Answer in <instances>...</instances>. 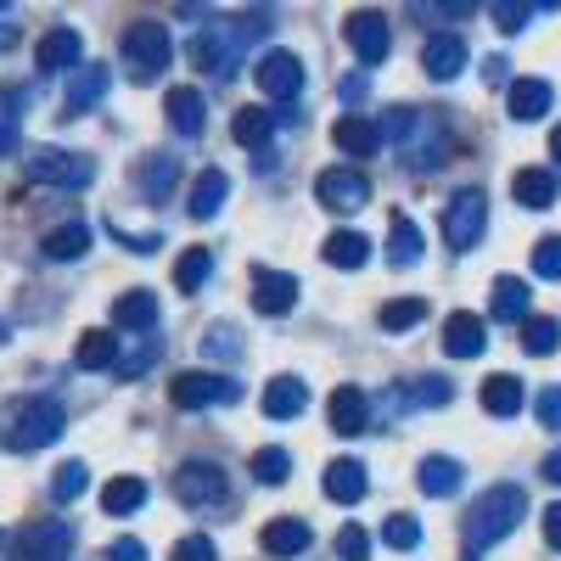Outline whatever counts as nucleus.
I'll return each mask as SVG.
<instances>
[{
  "label": "nucleus",
  "mask_w": 561,
  "mask_h": 561,
  "mask_svg": "<svg viewBox=\"0 0 561 561\" xmlns=\"http://www.w3.org/2000/svg\"><path fill=\"white\" fill-rule=\"evenodd\" d=\"M377 135L393 140L415 174H433L449 158V124H444L438 107H388L382 124H377Z\"/></svg>",
  "instance_id": "1"
},
{
  "label": "nucleus",
  "mask_w": 561,
  "mask_h": 561,
  "mask_svg": "<svg viewBox=\"0 0 561 561\" xmlns=\"http://www.w3.org/2000/svg\"><path fill=\"white\" fill-rule=\"evenodd\" d=\"M523 511H528V494H523L517 483H494L489 494H478V500H472V511H466V528H460L466 550L483 556V550H489V545H500L505 534H517Z\"/></svg>",
  "instance_id": "2"
},
{
  "label": "nucleus",
  "mask_w": 561,
  "mask_h": 561,
  "mask_svg": "<svg viewBox=\"0 0 561 561\" xmlns=\"http://www.w3.org/2000/svg\"><path fill=\"white\" fill-rule=\"evenodd\" d=\"M62 427H68L62 404H57L51 393H39V399L18 404L12 427H7V444H12L18 455H34V449H45V444H57V438H62Z\"/></svg>",
  "instance_id": "3"
},
{
  "label": "nucleus",
  "mask_w": 561,
  "mask_h": 561,
  "mask_svg": "<svg viewBox=\"0 0 561 561\" xmlns=\"http://www.w3.org/2000/svg\"><path fill=\"white\" fill-rule=\"evenodd\" d=\"M169 57H174V45H169V28H163V23L140 18V23L124 34V68H129V79H135V84L163 79Z\"/></svg>",
  "instance_id": "4"
},
{
  "label": "nucleus",
  "mask_w": 561,
  "mask_h": 561,
  "mask_svg": "<svg viewBox=\"0 0 561 561\" xmlns=\"http://www.w3.org/2000/svg\"><path fill=\"white\" fill-rule=\"evenodd\" d=\"M483 230H489V197L478 192V185L472 192H455L449 208H444V242L455 253H472L483 242Z\"/></svg>",
  "instance_id": "5"
},
{
  "label": "nucleus",
  "mask_w": 561,
  "mask_h": 561,
  "mask_svg": "<svg viewBox=\"0 0 561 561\" xmlns=\"http://www.w3.org/2000/svg\"><path fill=\"white\" fill-rule=\"evenodd\" d=\"M68 550H73V528L57 517L28 523L7 539V561H68Z\"/></svg>",
  "instance_id": "6"
},
{
  "label": "nucleus",
  "mask_w": 561,
  "mask_h": 561,
  "mask_svg": "<svg viewBox=\"0 0 561 561\" xmlns=\"http://www.w3.org/2000/svg\"><path fill=\"white\" fill-rule=\"evenodd\" d=\"M174 494H180V505L214 511V505L230 500V478H225V466H214V460H185L174 472Z\"/></svg>",
  "instance_id": "7"
},
{
  "label": "nucleus",
  "mask_w": 561,
  "mask_h": 561,
  "mask_svg": "<svg viewBox=\"0 0 561 561\" xmlns=\"http://www.w3.org/2000/svg\"><path fill=\"white\" fill-rule=\"evenodd\" d=\"M169 399L180 410H214V404H237L242 399V382L219 377V370H185V377L169 388Z\"/></svg>",
  "instance_id": "8"
},
{
  "label": "nucleus",
  "mask_w": 561,
  "mask_h": 561,
  "mask_svg": "<svg viewBox=\"0 0 561 561\" xmlns=\"http://www.w3.org/2000/svg\"><path fill=\"white\" fill-rule=\"evenodd\" d=\"M28 174L45 180V185H68V192H79V185L96 180V158H79V152H62V147H39L28 158Z\"/></svg>",
  "instance_id": "9"
},
{
  "label": "nucleus",
  "mask_w": 561,
  "mask_h": 561,
  "mask_svg": "<svg viewBox=\"0 0 561 561\" xmlns=\"http://www.w3.org/2000/svg\"><path fill=\"white\" fill-rule=\"evenodd\" d=\"M314 197H320V208H332V214H359L370 203V180L359 169H325L314 180Z\"/></svg>",
  "instance_id": "10"
},
{
  "label": "nucleus",
  "mask_w": 561,
  "mask_h": 561,
  "mask_svg": "<svg viewBox=\"0 0 561 561\" xmlns=\"http://www.w3.org/2000/svg\"><path fill=\"white\" fill-rule=\"evenodd\" d=\"M253 79H259V90H264L270 102H293L298 90H304V62L293 51H259Z\"/></svg>",
  "instance_id": "11"
},
{
  "label": "nucleus",
  "mask_w": 561,
  "mask_h": 561,
  "mask_svg": "<svg viewBox=\"0 0 561 561\" xmlns=\"http://www.w3.org/2000/svg\"><path fill=\"white\" fill-rule=\"evenodd\" d=\"M325 421H332V433L359 438V433L370 427V399H365V388H354V382L332 388V399H325Z\"/></svg>",
  "instance_id": "12"
},
{
  "label": "nucleus",
  "mask_w": 561,
  "mask_h": 561,
  "mask_svg": "<svg viewBox=\"0 0 561 561\" xmlns=\"http://www.w3.org/2000/svg\"><path fill=\"white\" fill-rule=\"evenodd\" d=\"M348 45H354V57L365 62V68H377L382 57H388V18L382 12H354L348 18Z\"/></svg>",
  "instance_id": "13"
},
{
  "label": "nucleus",
  "mask_w": 561,
  "mask_h": 561,
  "mask_svg": "<svg viewBox=\"0 0 561 561\" xmlns=\"http://www.w3.org/2000/svg\"><path fill=\"white\" fill-rule=\"evenodd\" d=\"M298 304V275L287 270H253V309L259 314H293Z\"/></svg>",
  "instance_id": "14"
},
{
  "label": "nucleus",
  "mask_w": 561,
  "mask_h": 561,
  "mask_svg": "<svg viewBox=\"0 0 561 561\" xmlns=\"http://www.w3.org/2000/svg\"><path fill=\"white\" fill-rule=\"evenodd\" d=\"M107 84H113V73H107L102 62H96V68H84V62H79V68L68 73V96H62V113H68V118L90 113V107H96V102L107 96Z\"/></svg>",
  "instance_id": "15"
},
{
  "label": "nucleus",
  "mask_w": 561,
  "mask_h": 561,
  "mask_svg": "<svg viewBox=\"0 0 561 561\" xmlns=\"http://www.w3.org/2000/svg\"><path fill=\"white\" fill-rule=\"evenodd\" d=\"M84 62V39H79V28H51L39 39V68L45 73H73Z\"/></svg>",
  "instance_id": "16"
},
{
  "label": "nucleus",
  "mask_w": 561,
  "mask_h": 561,
  "mask_svg": "<svg viewBox=\"0 0 561 561\" xmlns=\"http://www.w3.org/2000/svg\"><path fill=\"white\" fill-rule=\"evenodd\" d=\"M163 113H169V129H180V135H203V124H208L203 90H192V84H174L163 96Z\"/></svg>",
  "instance_id": "17"
},
{
  "label": "nucleus",
  "mask_w": 561,
  "mask_h": 561,
  "mask_svg": "<svg viewBox=\"0 0 561 561\" xmlns=\"http://www.w3.org/2000/svg\"><path fill=\"white\" fill-rule=\"evenodd\" d=\"M483 348H489V337H483V320H478V314L460 309V314L444 320V354H449V359H478Z\"/></svg>",
  "instance_id": "18"
},
{
  "label": "nucleus",
  "mask_w": 561,
  "mask_h": 561,
  "mask_svg": "<svg viewBox=\"0 0 561 561\" xmlns=\"http://www.w3.org/2000/svg\"><path fill=\"white\" fill-rule=\"evenodd\" d=\"M421 68H427L438 84L455 79V73L466 68V39H460V34H433L427 45H421Z\"/></svg>",
  "instance_id": "19"
},
{
  "label": "nucleus",
  "mask_w": 561,
  "mask_h": 561,
  "mask_svg": "<svg viewBox=\"0 0 561 561\" xmlns=\"http://www.w3.org/2000/svg\"><path fill=\"white\" fill-rule=\"evenodd\" d=\"M365 489H370V478H365V460H332L325 466V500H337V505H354V500H365Z\"/></svg>",
  "instance_id": "20"
},
{
  "label": "nucleus",
  "mask_w": 561,
  "mask_h": 561,
  "mask_svg": "<svg viewBox=\"0 0 561 561\" xmlns=\"http://www.w3.org/2000/svg\"><path fill=\"white\" fill-rule=\"evenodd\" d=\"M449 399H455V388L444 377H415L410 388H393L388 393V410H438Z\"/></svg>",
  "instance_id": "21"
},
{
  "label": "nucleus",
  "mask_w": 561,
  "mask_h": 561,
  "mask_svg": "<svg viewBox=\"0 0 561 561\" xmlns=\"http://www.w3.org/2000/svg\"><path fill=\"white\" fill-rule=\"evenodd\" d=\"M332 140H337V152H348V158H370V152L382 147L377 124H370V118H359V113H343V118L332 124Z\"/></svg>",
  "instance_id": "22"
},
{
  "label": "nucleus",
  "mask_w": 561,
  "mask_h": 561,
  "mask_svg": "<svg viewBox=\"0 0 561 561\" xmlns=\"http://www.w3.org/2000/svg\"><path fill=\"white\" fill-rule=\"evenodd\" d=\"M174 180H180V163H174V158H163V152L140 158V169H135V185H140V197H147V203H169Z\"/></svg>",
  "instance_id": "23"
},
{
  "label": "nucleus",
  "mask_w": 561,
  "mask_h": 561,
  "mask_svg": "<svg viewBox=\"0 0 561 561\" xmlns=\"http://www.w3.org/2000/svg\"><path fill=\"white\" fill-rule=\"evenodd\" d=\"M309 410V388L298 382V377H275L270 388H264V415L270 421H293V415H304Z\"/></svg>",
  "instance_id": "24"
},
{
  "label": "nucleus",
  "mask_w": 561,
  "mask_h": 561,
  "mask_svg": "<svg viewBox=\"0 0 561 561\" xmlns=\"http://www.w3.org/2000/svg\"><path fill=\"white\" fill-rule=\"evenodd\" d=\"M309 545H314V534H309V523H298V517H275V523L264 528V550H270L275 561L304 556Z\"/></svg>",
  "instance_id": "25"
},
{
  "label": "nucleus",
  "mask_w": 561,
  "mask_h": 561,
  "mask_svg": "<svg viewBox=\"0 0 561 561\" xmlns=\"http://www.w3.org/2000/svg\"><path fill=\"white\" fill-rule=\"evenodd\" d=\"M73 365L79 370H113L118 365V337L107 332V325H90V332L79 337V348H73Z\"/></svg>",
  "instance_id": "26"
},
{
  "label": "nucleus",
  "mask_w": 561,
  "mask_h": 561,
  "mask_svg": "<svg viewBox=\"0 0 561 561\" xmlns=\"http://www.w3.org/2000/svg\"><path fill=\"white\" fill-rule=\"evenodd\" d=\"M550 102H556V90H550L545 79H517V84H511V118H517V124L545 118Z\"/></svg>",
  "instance_id": "27"
},
{
  "label": "nucleus",
  "mask_w": 561,
  "mask_h": 561,
  "mask_svg": "<svg viewBox=\"0 0 561 561\" xmlns=\"http://www.w3.org/2000/svg\"><path fill=\"white\" fill-rule=\"evenodd\" d=\"M460 460H449V455H427L421 460V472H415V483H421V494H433V500H449L455 489H460Z\"/></svg>",
  "instance_id": "28"
},
{
  "label": "nucleus",
  "mask_w": 561,
  "mask_h": 561,
  "mask_svg": "<svg viewBox=\"0 0 561 561\" xmlns=\"http://www.w3.org/2000/svg\"><path fill=\"white\" fill-rule=\"evenodd\" d=\"M528 280H517V275H500L494 280V293H489V314L494 320H528Z\"/></svg>",
  "instance_id": "29"
},
{
  "label": "nucleus",
  "mask_w": 561,
  "mask_h": 561,
  "mask_svg": "<svg viewBox=\"0 0 561 561\" xmlns=\"http://www.w3.org/2000/svg\"><path fill=\"white\" fill-rule=\"evenodd\" d=\"M225 197H230V180L219 169H203L197 185H192V197H185V208H192V219H214L225 208Z\"/></svg>",
  "instance_id": "30"
},
{
  "label": "nucleus",
  "mask_w": 561,
  "mask_h": 561,
  "mask_svg": "<svg viewBox=\"0 0 561 561\" xmlns=\"http://www.w3.org/2000/svg\"><path fill=\"white\" fill-rule=\"evenodd\" d=\"M511 197L523 208H550L556 203V174L550 169H517L511 174Z\"/></svg>",
  "instance_id": "31"
},
{
  "label": "nucleus",
  "mask_w": 561,
  "mask_h": 561,
  "mask_svg": "<svg viewBox=\"0 0 561 561\" xmlns=\"http://www.w3.org/2000/svg\"><path fill=\"white\" fill-rule=\"evenodd\" d=\"M147 478H113L107 489H102V511L107 517H135L140 505H147Z\"/></svg>",
  "instance_id": "32"
},
{
  "label": "nucleus",
  "mask_w": 561,
  "mask_h": 561,
  "mask_svg": "<svg viewBox=\"0 0 561 561\" xmlns=\"http://www.w3.org/2000/svg\"><path fill=\"white\" fill-rule=\"evenodd\" d=\"M230 135H237V147L259 152L264 140L275 135V113H270V107H237V118H230Z\"/></svg>",
  "instance_id": "33"
},
{
  "label": "nucleus",
  "mask_w": 561,
  "mask_h": 561,
  "mask_svg": "<svg viewBox=\"0 0 561 561\" xmlns=\"http://www.w3.org/2000/svg\"><path fill=\"white\" fill-rule=\"evenodd\" d=\"M113 325H124V332H152L158 325V298L152 293H124L113 304Z\"/></svg>",
  "instance_id": "34"
},
{
  "label": "nucleus",
  "mask_w": 561,
  "mask_h": 561,
  "mask_svg": "<svg viewBox=\"0 0 561 561\" xmlns=\"http://www.w3.org/2000/svg\"><path fill=\"white\" fill-rule=\"evenodd\" d=\"M84 248H90V225H79V219H73V225H57L51 237L39 242V253H45V259H57V264L84 259Z\"/></svg>",
  "instance_id": "35"
},
{
  "label": "nucleus",
  "mask_w": 561,
  "mask_h": 561,
  "mask_svg": "<svg viewBox=\"0 0 561 561\" xmlns=\"http://www.w3.org/2000/svg\"><path fill=\"white\" fill-rule=\"evenodd\" d=\"M320 253H325V264H337V270H359L370 259V242L359 237V230H332V237L320 242Z\"/></svg>",
  "instance_id": "36"
},
{
  "label": "nucleus",
  "mask_w": 561,
  "mask_h": 561,
  "mask_svg": "<svg viewBox=\"0 0 561 561\" xmlns=\"http://www.w3.org/2000/svg\"><path fill=\"white\" fill-rule=\"evenodd\" d=\"M483 410L500 415V421H511V415L523 410V382L505 377V370H500V377H489V382H483Z\"/></svg>",
  "instance_id": "37"
},
{
  "label": "nucleus",
  "mask_w": 561,
  "mask_h": 561,
  "mask_svg": "<svg viewBox=\"0 0 561 561\" xmlns=\"http://www.w3.org/2000/svg\"><path fill=\"white\" fill-rule=\"evenodd\" d=\"M421 259V230H415V219H393V230H388V264L393 270H410Z\"/></svg>",
  "instance_id": "38"
},
{
  "label": "nucleus",
  "mask_w": 561,
  "mask_h": 561,
  "mask_svg": "<svg viewBox=\"0 0 561 561\" xmlns=\"http://www.w3.org/2000/svg\"><path fill=\"white\" fill-rule=\"evenodd\" d=\"M23 90H0V158L18 152V135H23Z\"/></svg>",
  "instance_id": "39"
},
{
  "label": "nucleus",
  "mask_w": 561,
  "mask_h": 561,
  "mask_svg": "<svg viewBox=\"0 0 561 561\" xmlns=\"http://www.w3.org/2000/svg\"><path fill=\"white\" fill-rule=\"evenodd\" d=\"M208 275H214V253H208V248H185V253H180V264H174L180 293H197Z\"/></svg>",
  "instance_id": "40"
},
{
  "label": "nucleus",
  "mask_w": 561,
  "mask_h": 561,
  "mask_svg": "<svg viewBox=\"0 0 561 561\" xmlns=\"http://www.w3.org/2000/svg\"><path fill=\"white\" fill-rule=\"evenodd\" d=\"M523 348H528L534 359L556 354V348H561V320H550V314H539V320H523Z\"/></svg>",
  "instance_id": "41"
},
{
  "label": "nucleus",
  "mask_w": 561,
  "mask_h": 561,
  "mask_svg": "<svg viewBox=\"0 0 561 561\" xmlns=\"http://www.w3.org/2000/svg\"><path fill=\"white\" fill-rule=\"evenodd\" d=\"M421 320H427V304H421V298L382 304V332H410V325H421Z\"/></svg>",
  "instance_id": "42"
},
{
  "label": "nucleus",
  "mask_w": 561,
  "mask_h": 561,
  "mask_svg": "<svg viewBox=\"0 0 561 561\" xmlns=\"http://www.w3.org/2000/svg\"><path fill=\"white\" fill-rule=\"evenodd\" d=\"M84 489H90V466H84V460H68V466H57V483H51V500H57V505L79 500Z\"/></svg>",
  "instance_id": "43"
},
{
  "label": "nucleus",
  "mask_w": 561,
  "mask_h": 561,
  "mask_svg": "<svg viewBox=\"0 0 561 561\" xmlns=\"http://www.w3.org/2000/svg\"><path fill=\"white\" fill-rule=\"evenodd\" d=\"M253 478L259 483H287L293 478V455L287 449H259L253 455Z\"/></svg>",
  "instance_id": "44"
},
{
  "label": "nucleus",
  "mask_w": 561,
  "mask_h": 561,
  "mask_svg": "<svg viewBox=\"0 0 561 561\" xmlns=\"http://www.w3.org/2000/svg\"><path fill=\"white\" fill-rule=\"evenodd\" d=\"M203 348H208V359H237L242 354V332L237 325H214V332L203 337Z\"/></svg>",
  "instance_id": "45"
},
{
  "label": "nucleus",
  "mask_w": 561,
  "mask_h": 561,
  "mask_svg": "<svg viewBox=\"0 0 561 561\" xmlns=\"http://www.w3.org/2000/svg\"><path fill=\"white\" fill-rule=\"evenodd\" d=\"M382 539H388L393 550H415V545H421V523H415V517H388Z\"/></svg>",
  "instance_id": "46"
},
{
  "label": "nucleus",
  "mask_w": 561,
  "mask_h": 561,
  "mask_svg": "<svg viewBox=\"0 0 561 561\" xmlns=\"http://www.w3.org/2000/svg\"><path fill=\"white\" fill-rule=\"evenodd\" d=\"M534 275L561 280V237H545V242L534 248Z\"/></svg>",
  "instance_id": "47"
},
{
  "label": "nucleus",
  "mask_w": 561,
  "mask_h": 561,
  "mask_svg": "<svg viewBox=\"0 0 561 561\" xmlns=\"http://www.w3.org/2000/svg\"><path fill=\"white\" fill-rule=\"evenodd\" d=\"M337 556H343V561H365V556H370V534H365L359 523H348V528L337 534Z\"/></svg>",
  "instance_id": "48"
},
{
  "label": "nucleus",
  "mask_w": 561,
  "mask_h": 561,
  "mask_svg": "<svg viewBox=\"0 0 561 561\" xmlns=\"http://www.w3.org/2000/svg\"><path fill=\"white\" fill-rule=\"evenodd\" d=\"M534 12H550V7H511V0H500V7H494V23H500L505 34H517V28H528Z\"/></svg>",
  "instance_id": "49"
},
{
  "label": "nucleus",
  "mask_w": 561,
  "mask_h": 561,
  "mask_svg": "<svg viewBox=\"0 0 561 561\" xmlns=\"http://www.w3.org/2000/svg\"><path fill=\"white\" fill-rule=\"evenodd\" d=\"M174 561H219V550H214L208 534H192V539H180V545H174Z\"/></svg>",
  "instance_id": "50"
},
{
  "label": "nucleus",
  "mask_w": 561,
  "mask_h": 561,
  "mask_svg": "<svg viewBox=\"0 0 561 561\" xmlns=\"http://www.w3.org/2000/svg\"><path fill=\"white\" fill-rule=\"evenodd\" d=\"M534 415H539V427L561 433V388H545V393H539V404H534Z\"/></svg>",
  "instance_id": "51"
},
{
  "label": "nucleus",
  "mask_w": 561,
  "mask_h": 561,
  "mask_svg": "<svg viewBox=\"0 0 561 561\" xmlns=\"http://www.w3.org/2000/svg\"><path fill=\"white\" fill-rule=\"evenodd\" d=\"M147 365H158V343H140V348H135L129 359H118L113 370H118V377H140Z\"/></svg>",
  "instance_id": "52"
},
{
  "label": "nucleus",
  "mask_w": 561,
  "mask_h": 561,
  "mask_svg": "<svg viewBox=\"0 0 561 561\" xmlns=\"http://www.w3.org/2000/svg\"><path fill=\"white\" fill-rule=\"evenodd\" d=\"M107 561H152V556H147V545H140V539H113L107 545Z\"/></svg>",
  "instance_id": "53"
},
{
  "label": "nucleus",
  "mask_w": 561,
  "mask_h": 561,
  "mask_svg": "<svg viewBox=\"0 0 561 561\" xmlns=\"http://www.w3.org/2000/svg\"><path fill=\"white\" fill-rule=\"evenodd\" d=\"M545 539H550V550H561V500L545 511Z\"/></svg>",
  "instance_id": "54"
},
{
  "label": "nucleus",
  "mask_w": 561,
  "mask_h": 561,
  "mask_svg": "<svg viewBox=\"0 0 561 561\" xmlns=\"http://www.w3.org/2000/svg\"><path fill=\"white\" fill-rule=\"evenodd\" d=\"M472 7H415V18H466Z\"/></svg>",
  "instance_id": "55"
},
{
  "label": "nucleus",
  "mask_w": 561,
  "mask_h": 561,
  "mask_svg": "<svg viewBox=\"0 0 561 561\" xmlns=\"http://www.w3.org/2000/svg\"><path fill=\"white\" fill-rule=\"evenodd\" d=\"M505 68H511L505 57H489V62H483V79H489V84H500V79H505Z\"/></svg>",
  "instance_id": "56"
},
{
  "label": "nucleus",
  "mask_w": 561,
  "mask_h": 561,
  "mask_svg": "<svg viewBox=\"0 0 561 561\" xmlns=\"http://www.w3.org/2000/svg\"><path fill=\"white\" fill-rule=\"evenodd\" d=\"M545 478H550V483H561V449H556V455L545 460Z\"/></svg>",
  "instance_id": "57"
},
{
  "label": "nucleus",
  "mask_w": 561,
  "mask_h": 561,
  "mask_svg": "<svg viewBox=\"0 0 561 561\" xmlns=\"http://www.w3.org/2000/svg\"><path fill=\"white\" fill-rule=\"evenodd\" d=\"M12 39H18V23H7V18H0V51H7Z\"/></svg>",
  "instance_id": "58"
},
{
  "label": "nucleus",
  "mask_w": 561,
  "mask_h": 561,
  "mask_svg": "<svg viewBox=\"0 0 561 561\" xmlns=\"http://www.w3.org/2000/svg\"><path fill=\"white\" fill-rule=\"evenodd\" d=\"M550 158H556V163H561V124H556V129H550Z\"/></svg>",
  "instance_id": "59"
},
{
  "label": "nucleus",
  "mask_w": 561,
  "mask_h": 561,
  "mask_svg": "<svg viewBox=\"0 0 561 561\" xmlns=\"http://www.w3.org/2000/svg\"><path fill=\"white\" fill-rule=\"evenodd\" d=\"M12 337V325H7V314H0V343H7Z\"/></svg>",
  "instance_id": "60"
},
{
  "label": "nucleus",
  "mask_w": 561,
  "mask_h": 561,
  "mask_svg": "<svg viewBox=\"0 0 561 561\" xmlns=\"http://www.w3.org/2000/svg\"><path fill=\"white\" fill-rule=\"evenodd\" d=\"M0 18H7V0H0Z\"/></svg>",
  "instance_id": "61"
}]
</instances>
